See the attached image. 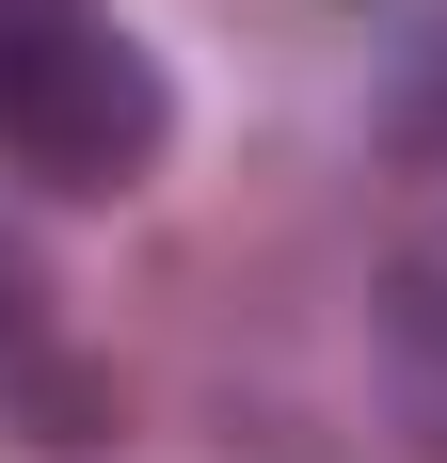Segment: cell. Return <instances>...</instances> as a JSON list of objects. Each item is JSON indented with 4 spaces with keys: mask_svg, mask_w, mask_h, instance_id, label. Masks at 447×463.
I'll return each mask as SVG.
<instances>
[{
    "mask_svg": "<svg viewBox=\"0 0 447 463\" xmlns=\"http://www.w3.org/2000/svg\"><path fill=\"white\" fill-rule=\"evenodd\" d=\"M160 144H176V80H160V48L128 16L64 0V16H33V33L0 48V160L33 192L112 208V192L160 176Z\"/></svg>",
    "mask_w": 447,
    "mask_h": 463,
    "instance_id": "cell-1",
    "label": "cell"
},
{
    "mask_svg": "<svg viewBox=\"0 0 447 463\" xmlns=\"http://www.w3.org/2000/svg\"><path fill=\"white\" fill-rule=\"evenodd\" d=\"M367 368L400 400V431L447 448V224H400L384 272H367Z\"/></svg>",
    "mask_w": 447,
    "mask_h": 463,
    "instance_id": "cell-2",
    "label": "cell"
},
{
    "mask_svg": "<svg viewBox=\"0 0 447 463\" xmlns=\"http://www.w3.org/2000/svg\"><path fill=\"white\" fill-rule=\"evenodd\" d=\"M367 128L400 176H447V16H400L384 64H367Z\"/></svg>",
    "mask_w": 447,
    "mask_h": 463,
    "instance_id": "cell-3",
    "label": "cell"
},
{
    "mask_svg": "<svg viewBox=\"0 0 447 463\" xmlns=\"http://www.w3.org/2000/svg\"><path fill=\"white\" fill-rule=\"evenodd\" d=\"M16 383H33L16 416H33L48 463H96V448H112V383H96V368H16Z\"/></svg>",
    "mask_w": 447,
    "mask_h": 463,
    "instance_id": "cell-4",
    "label": "cell"
},
{
    "mask_svg": "<svg viewBox=\"0 0 447 463\" xmlns=\"http://www.w3.org/2000/svg\"><path fill=\"white\" fill-rule=\"evenodd\" d=\"M16 368H48V256L33 240H0V383Z\"/></svg>",
    "mask_w": 447,
    "mask_h": 463,
    "instance_id": "cell-5",
    "label": "cell"
}]
</instances>
